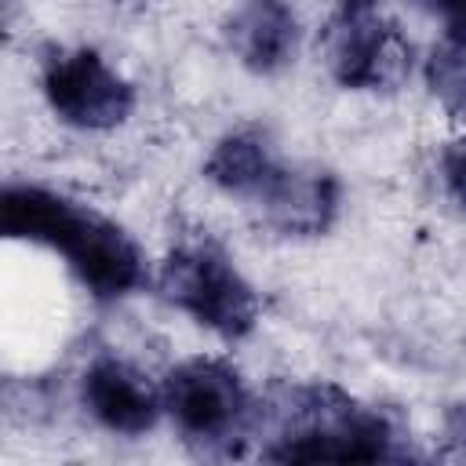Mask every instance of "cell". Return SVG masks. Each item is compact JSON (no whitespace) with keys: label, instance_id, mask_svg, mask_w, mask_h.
Instances as JSON below:
<instances>
[{"label":"cell","instance_id":"obj_1","mask_svg":"<svg viewBox=\"0 0 466 466\" xmlns=\"http://www.w3.org/2000/svg\"><path fill=\"white\" fill-rule=\"evenodd\" d=\"M0 233L58 251L84 291L116 302L146 288L149 269L135 237L102 211L36 182H7L0 193Z\"/></svg>","mask_w":466,"mask_h":466},{"label":"cell","instance_id":"obj_2","mask_svg":"<svg viewBox=\"0 0 466 466\" xmlns=\"http://www.w3.org/2000/svg\"><path fill=\"white\" fill-rule=\"evenodd\" d=\"M258 419L269 422L262 455L277 462H379L404 455L393 419L331 382L284 386Z\"/></svg>","mask_w":466,"mask_h":466},{"label":"cell","instance_id":"obj_3","mask_svg":"<svg viewBox=\"0 0 466 466\" xmlns=\"http://www.w3.org/2000/svg\"><path fill=\"white\" fill-rule=\"evenodd\" d=\"M160 397L175 430L204 451H237L258 422L240 371L218 357H189L175 364L160 382Z\"/></svg>","mask_w":466,"mask_h":466},{"label":"cell","instance_id":"obj_4","mask_svg":"<svg viewBox=\"0 0 466 466\" xmlns=\"http://www.w3.org/2000/svg\"><path fill=\"white\" fill-rule=\"evenodd\" d=\"M157 288L167 306L193 317L200 328L237 342L258 324V295L237 262L215 244H178L164 262Z\"/></svg>","mask_w":466,"mask_h":466},{"label":"cell","instance_id":"obj_5","mask_svg":"<svg viewBox=\"0 0 466 466\" xmlns=\"http://www.w3.org/2000/svg\"><path fill=\"white\" fill-rule=\"evenodd\" d=\"M324 55L331 76L350 91H386L408 73L411 47L397 33L382 0H339Z\"/></svg>","mask_w":466,"mask_h":466},{"label":"cell","instance_id":"obj_6","mask_svg":"<svg viewBox=\"0 0 466 466\" xmlns=\"http://www.w3.org/2000/svg\"><path fill=\"white\" fill-rule=\"evenodd\" d=\"M40 91L51 113L80 131H113L135 109L131 80L95 47H62L44 58Z\"/></svg>","mask_w":466,"mask_h":466},{"label":"cell","instance_id":"obj_7","mask_svg":"<svg viewBox=\"0 0 466 466\" xmlns=\"http://www.w3.org/2000/svg\"><path fill=\"white\" fill-rule=\"evenodd\" d=\"M80 400L87 415L116 437H142L164 415L160 386H153L131 360L116 353H98L84 368Z\"/></svg>","mask_w":466,"mask_h":466},{"label":"cell","instance_id":"obj_8","mask_svg":"<svg viewBox=\"0 0 466 466\" xmlns=\"http://www.w3.org/2000/svg\"><path fill=\"white\" fill-rule=\"evenodd\" d=\"M339 200L342 189L331 171L280 160V167L269 175V182L251 204L284 237H320L331 229L339 215Z\"/></svg>","mask_w":466,"mask_h":466},{"label":"cell","instance_id":"obj_9","mask_svg":"<svg viewBox=\"0 0 466 466\" xmlns=\"http://www.w3.org/2000/svg\"><path fill=\"white\" fill-rule=\"evenodd\" d=\"M222 36L244 69L273 76L299 51V15L288 0H244L226 18Z\"/></svg>","mask_w":466,"mask_h":466},{"label":"cell","instance_id":"obj_10","mask_svg":"<svg viewBox=\"0 0 466 466\" xmlns=\"http://www.w3.org/2000/svg\"><path fill=\"white\" fill-rule=\"evenodd\" d=\"M277 167H280V157H277V149L269 146L266 135H258V131H229L208 153L204 178L215 189L229 193V197L255 200Z\"/></svg>","mask_w":466,"mask_h":466},{"label":"cell","instance_id":"obj_11","mask_svg":"<svg viewBox=\"0 0 466 466\" xmlns=\"http://www.w3.org/2000/svg\"><path fill=\"white\" fill-rule=\"evenodd\" d=\"M426 87L448 116L466 120V36L444 33V40L430 47Z\"/></svg>","mask_w":466,"mask_h":466},{"label":"cell","instance_id":"obj_12","mask_svg":"<svg viewBox=\"0 0 466 466\" xmlns=\"http://www.w3.org/2000/svg\"><path fill=\"white\" fill-rule=\"evenodd\" d=\"M437 171H441L444 197L466 215V135L444 142V149L437 157Z\"/></svg>","mask_w":466,"mask_h":466},{"label":"cell","instance_id":"obj_13","mask_svg":"<svg viewBox=\"0 0 466 466\" xmlns=\"http://www.w3.org/2000/svg\"><path fill=\"white\" fill-rule=\"evenodd\" d=\"M437 11H441V18L448 22V33H459V36H466V0H430Z\"/></svg>","mask_w":466,"mask_h":466},{"label":"cell","instance_id":"obj_14","mask_svg":"<svg viewBox=\"0 0 466 466\" xmlns=\"http://www.w3.org/2000/svg\"><path fill=\"white\" fill-rule=\"evenodd\" d=\"M448 437L466 451V404L455 408V411H448Z\"/></svg>","mask_w":466,"mask_h":466}]
</instances>
